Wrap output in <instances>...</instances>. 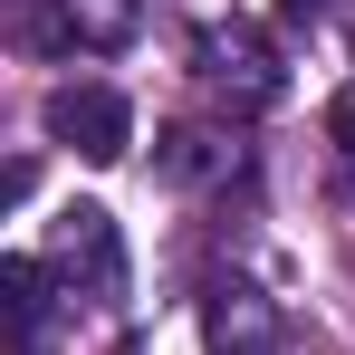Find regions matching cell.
I'll return each instance as SVG.
<instances>
[{
  "label": "cell",
  "mask_w": 355,
  "mask_h": 355,
  "mask_svg": "<svg viewBox=\"0 0 355 355\" xmlns=\"http://www.w3.org/2000/svg\"><path fill=\"white\" fill-rule=\"evenodd\" d=\"M39 125L58 135L67 154H87V164H125V144H135V106H125L116 87H96V77H67V87H49Z\"/></svg>",
  "instance_id": "obj_1"
},
{
  "label": "cell",
  "mask_w": 355,
  "mask_h": 355,
  "mask_svg": "<svg viewBox=\"0 0 355 355\" xmlns=\"http://www.w3.org/2000/svg\"><path fill=\"white\" fill-rule=\"evenodd\" d=\"M192 67H202V87H221V96L250 106V116H259V106H279V58H269V39H259L250 19H231V29L211 19V29L192 39Z\"/></svg>",
  "instance_id": "obj_2"
},
{
  "label": "cell",
  "mask_w": 355,
  "mask_h": 355,
  "mask_svg": "<svg viewBox=\"0 0 355 355\" xmlns=\"http://www.w3.org/2000/svg\"><path fill=\"white\" fill-rule=\"evenodd\" d=\"M49 269H67L87 297H125V240L106 202H67L58 231H49Z\"/></svg>",
  "instance_id": "obj_3"
},
{
  "label": "cell",
  "mask_w": 355,
  "mask_h": 355,
  "mask_svg": "<svg viewBox=\"0 0 355 355\" xmlns=\"http://www.w3.org/2000/svg\"><path fill=\"white\" fill-rule=\"evenodd\" d=\"M202 336H211V355H279V307L250 279H221L202 307Z\"/></svg>",
  "instance_id": "obj_4"
},
{
  "label": "cell",
  "mask_w": 355,
  "mask_h": 355,
  "mask_svg": "<svg viewBox=\"0 0 355 355\" xmlns=\"http://www.w3.org/2000/svg\"><path fill=\"white\" fill-rule=\"evenodd\" d=\"M49 259H0V297H10V327H19V336H29V327H39V307H49Z\"/></svg>",
  "instance_id": "obj_5"
},
{
  "label": "cell",
  "mask_w": 355,
  "mask_h": 355,
  "mask_svg": "<svg viewBox=\"0 0 355 355\" xmlns=\"http://www.w3.org/2000/svg\"><path fill=\"white\" fill-rule=\"evenodd\" d=\"M164 173H173V182L211 173V154H202V135H192V125H173V135H164Z\"/></svg>",
  "instance_id": "obj_6"
},
{
  "label": "cell",
  "mask_w": 355,
  "mask_h": 355,
  "mask_svg": "<svg viewBox=\"0 0 355 355\" xmlns=\"http://www.w3.org/2000/svg\"><path fill=\"white\" fill-rule=\"evenodd\" d=\"M327 135L355 154V87H336V96H327Z\"/></svg>",
  "instance_id": "obj_7"
},
{
  "label": "cell",
  "mask_w": 355,
  "mask_h": 355,
  "mask_svg": "<svg viewBox=\"0 0 355 355\" xmlns=\"http://www.w3.org/2000/svg\"><path fill=\"white\" fill-rule=\"evenodd\" d=\"M279 19H288V29H307V19H327V0H279Z\"/></svg>",
  "instance_id": "obj_8"
}]
</instances>
